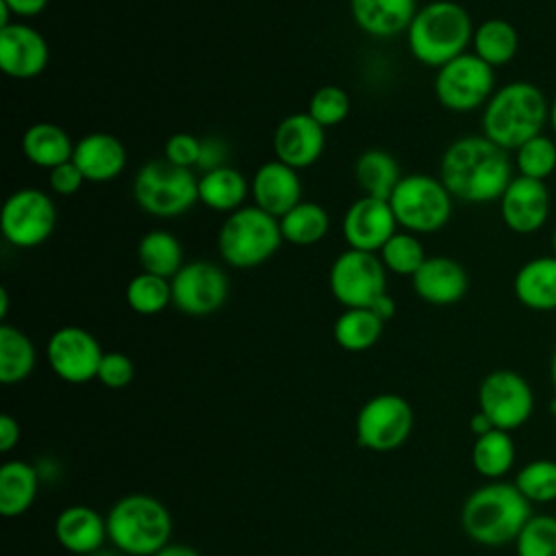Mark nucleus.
<instances>
[{
  "label": "nucleus",
  "instance_id": "nucleus-1",
  "mask_svg": "<svg viewBox=\"0 0 556 556\" xmlns=\"http://www.w3.org/2000/svg\"><path fill=\"white\" fill-rule=\"evenodd\" d=\"M439 178L454 200L465 204L497 202L515 178L510 152L484 135H467L452 141L439 165Z\"/></svg>",
  "mask_w": 556,
  "mask_h": 556
},
{
  "label": "nucleus",
  "instance_id": "nucleus-2",
  "mask_svg": "<svg viewBox=\"0 0 556 556\" xmlns=\"http://www.w3.org/2000/svg\"><path fill=\"white\" fill-rule=\"evenodd\" d=\"M549 124V100L530 80H513L493 91L482 106V135L500 148L515 152L528 139L545 132Z\"/></svg>",
  "mask_w": 556,
  "mask_h": 556
},
{
  "label": "nucleus",
  "instance_id": "nucleus-3",
  "mask_svg": "<svg viewBox=\"0 0 556 556\" xmlns=\"http://www.w3.org/2000/svg\"><path fill=\"white\" fill-rule=\"evenodd\" d=\"M532 517V504L513 482L491 480L467 495L460 506V528L478 545L502 547L515 543Z\"/></svg>",
  "mask_w": 556,
  "mask_h": 556
},
{
  "label": "nucleus",
  "instance_id": "nucleus-4",
  "mask_svg": "<svg viewBox=\"0 0 556 556\" xmlns=\"http://www.w3.org/2000/svg\"><path fill=\"white\" fill-rule=\"evenodd\" d=\"M473 22L469 11L452 0H434L415 13L406 43L415 61L428 67H441L467 52L473 37Z\"/></svg>",
  "mask_w": 556,
  "mask_h": 556
},
{
  "label": "nucleus",
  "instance_id": "nucleus-5",
  "mask_svg": "<svg viewBox=\"0 0 556 556\" xmlns=\"http://www.w3.org/2000/svg\"><path fill=\"white\" fill-rule=\"evenodd\" d=\"M172 530L167 506L146 493L124 495L106 513L109 541L124 556H154L169 543Z\"/></svg>",
  "mask_w": 556,
  "mask_h": 556
},
{
  "label": "nucleus",
  "instance_id": "nucleus-6",
  "mask_svg": "<svg viewBox=\"0 0 556 556\" xmlns=\"http://www.w3.org/2000/svg\"><path fill=\"white\" fill-rule=\"evenodd\" d=\"M280 222L258 206H241L230 213L217 235V250L226 265L252 269L269 261L282 243Z\"/></svg>",
  "mask_w": 556,
  "mask_h": 556
},
{
  "label": "nucleus",
  "instance_id": "nucleus-7",
  "mask_svg": "<svg viewBox=\"0 0 556 556\" xmlns=\"http://www.w3.org/2000/svg\"><path fill=\"white\" fill-rule=\"evenodd\" d=\"M132 198L141 211L154 217H178L198 200V178L191 167H180L167 159L141 165L132 182Z\"/></svg>",
  "mask_w": 556,
  "mask_h": 556
},
{
  "label": "nucleus",
  "instance_id": "nucleus-8",
  "mask_svg": "<svg viewBox=\"0 0 556 556\" xmlns=\"http://www.w3.org/2000/svg\"><path fill=\"white\" fill-rule=\"evenodd\" d=\"M452 202L454 198L441 178L428 174L402 176L389 198L397 226L413 235L441 230L452 217Z\"/></svg>",
  "mask_w": 556,
  "mask_h": 556
},
{
  "label": "nucleus",
  "instance_id": "nucleus-9",
  "mask_svg": "<svg viewBox=\"0 0 556 556\" xmlns=\"http://www.w3.org/2000/svg\"><path fill=\"white\" fill-rule=\"evenodd\" d=\"M495 91V70L473 52H463L441 65L434 76V96L452 113H469L489 102Z\"/></svg>",
  "mask_w": 556,
  "mask_h": 556
},
{
  "label": "nucleus",
  "instance_id": "nucleus-10",
  "mask_svg": "<svg viewBox=\"0 0 556 556\" xmlns=\"http://www.w3.org/2000/svg\"><path fill=\"white\" fill-rule=\"evenodd\" d=\"M415 415L406 397L397 393H378L369 397L354 424L356 441L371 452H393L413 432Z\"/></svg>",
  "mask_w": 556,
  "mask_h": 556
},
{
  "label": "nucleus",
  "instance_id": "nucleus-11",
  "mask_svg": "<svg viewBox=\"0 0 556 556\" xmlns=\"http://www.w3.org/2000/svg\"><path fill=\"white\" fill-rule=\"evenodd\" d=\"M384 271L378 254L348 248L330 267V293L345 308H369L382 293H387Z\"/></svg>",
  "mask_w": 556,
  "mask_h": 556
},
{
  "label": "nucleus",
  "instance_id": "nucleus-12",
  "mask_svg": "<svg viewBox=\"0 0 556 556\" xmlns=\"http://www.w3.org/2000/svg\"><path fill=\"white\" fill-rule=\"evenodd\" d=\"M478 410L500 430L513 432L526 426L534 413V391L515 369H493L478 387Z\"/></svg>",
  "mask_w": 556,
  "mask_h": 556
},
{
  "label": "nucleus",
  "instance_id": "nucleus-13",
  "mask_svg": "<svg viewBox=\"0 0 556 556\" xmlns=\"http://www.w3.org/2000/svg\"><path fill=\"white\" fill-rule=\"evenodd\" d=\"M56 226V206L41 189H17L13 191L0 213L2 237L15 248L41 245Z\"/></svg>",
  "mask_w": 556,
  "mask_h": 556
},
{
  "label": "nucleus",
  "instance_id": "nucleus-14",
  "mask_svg": "<svg viewBox=\"0 0 556 556\" xmlns=\"http://www.w3.org/2000/svg\"><path fill=\"white\" fill-rule=\"evenodd\" d=\"M172 282V304L191 317H204L219 311L228 300L226 271L208 261L185 263Z\"/></svg>",
  "mask_w": 556,
  "mask_h": 556
},
{
  "label": "nucleus",
  "instance_id": "nucleus-15",
  "mask_svg": "<svg viewBox=\"0 0 556 556\" xmlns=\"http://www.w3.org/2000/svg\"><path fill=\"white\" fill-rule=\"evenodd\" d=\"M104 352L98 339L80 326H63L52 332L46 345L50 369L70 384H83L98 376Z\"/></svg>",
  "mask_w": 556,
  "mask_h": 556
},
{
  "label": "nucleus",
  "instance_id": "nucleus-16",
  "mask_svg": "<svg viewBox=\"0 0 556 556\" xmlns=\"http://www.w3.org/2000/svg\"><path fill=\"white\" fill-rule=\"evenodd\" d=\"M497 204L500 217L510 232L534 235L547 224L552 213V193L547 182L515 174Z\"/></svg>",
  "mask_w": 556,
  "mask_h": 556
},
{
  "label": "nucleus",
  "instance_id": "nucleus-17",
  "mask_svg": "<svg viewBox=\"0 0 556 556\" xmlns=\"http://www.w3.org/2000/svg\"><path fill=\"white\" fill-rule=\"evenodd\" d=\"M397 222L389 200L363 195L354 200L341 222V232L352 250L380 252L382 245L397 232Z\"/></svg>",
  "mask_w": 556,
  "mask_h": 556
},
{
  "label": "nucleus",
  "instance_id": "nucleus-18",
  "mask_svg": "<svg viewBox=\"0 0 556 556\" xmlns=\"http://www.w3.org/2000/svg\"><path fill=\"white\" fill-rule=\"evenodd\" d=\"M271 146L280 163L304 169L321 156L326 130L308 113H291L276 126Z\"/></svg>",
  "mask_w": 556,
  "mask_h": 556
},
{
  "label": "nucleus",
  "instance_id": "nucleus-19",
  "mask_svg": "<svg viewBox=\"0 0 556 556\" xmlns=\"http://www.w3.org/2000/svg\"><path fill=\"white\" fill-rule=\"evenodd\" d=\"M50 59L48 43L39 30L28 24L13 22L0 28V67L11 78L39 76Z\"/></svg>",
  "mask_w": 556,
  "mask_h": 556
},
{
  "label": "nucleus",
  "instance_id": "nucleus-20",
  "mask_svg": "<svg viewBox=\"0 0 556 556\" xmlns=\"http://www.w3.org/2000/svg\"><path fill=\"white\" fill-rule=\"evenodd\" d=\"M250 193L254 206L280 219L302 202V182L298 169L280 163L278 159L267 161L254 172L250 180Z\"/></svg>",
  "mask_w": 556,
  "mask_h": 556
},
{
  "label": "nucleus",
  "instance_id": "nucleus-21",
  "mask_svg": "<svg viewBox=\"0 0 556 556\" xmlns=\"http://www.w3.org/2000/svg\"><path fill=\"white\" fill-rule=\"evenodd\" d=\"M410 280L413 291L434 306H452L460 302L469 289L465 267L450 256H428Z\"/></svg>",
  "mask_w": 556,
  "mask_h": 556
},
{
  "label": "nucleus",
  "instance_id": "nucleus-22",
  "mask_svg": "<svg viewBox=\"0 0 556 556\" xmlns=\"http://www.w3.org/2000/svg\"><path fill=\"white\" fill-rule=\"evenodd\" d=\"M54 536L65 552L89 556L109 541L106 517L87 504H72L56 515Z\"/></svg>",
  "mask_w": 556,
  "mask_h": 556
},
{
  "label": "nucleus",
  "instance_id": "nucleus-23",
  "mask_svg": "<svg viewBox=\"0 0 556 556\" xmlns=\"http://www.w3.org/2000/svg\"><path fill=\"white\" fill-rule=\"evenodd\" d=\"M72 161L89 182H109L126 167L124 143L109 132H89L76 141Z\"/></svg>",
  "mask_w": 556,
  "mask_h": 556
},
{
  "label": "nucleus",
  "instance_id": "nucleus-24",
  "mask_svg": "<svg viewBox=\"0 0 556 556\" xmlns=\"http://www.w3.org/2000/svg\"><path fill=\"white\" fill-rule=\"evenodd\" d=\"M513 293L528 311H556V254H541L526 261L513 276Z\"/></svg>",
  "mask_w": 556,
  "mask_h": 556
},
{
  "label": "nucleus",
  "instance_id": "nucleus-25",
  "mask_svg": "<svg viewBox=\"0 0 556 556\" xmlns=\"http://www.w3.org/2000/svg\"><path fill=\"white\" fill-rule=\"evenodd\" d=\"M354 24L371 37H395L406 33L415 13L417 0H350Z\"/></svg>",
  "mask_w": 556,
  "mask_h": 556
},
{
  "label": "nucleus",
  "instance_id": "nucleus-26",
  "mask_svg": "<svg viewBox=\"0 0 556 556\" xmlns=\"http://www.w3.org/2000/svg\"><path fill=\"white\" fill-rule=\"evenodd\" d=\"M76 143L72 137L56 124L50 122H37L24 130L22 137V152L24 156L37 165L52 169L61 163L72 161Z\"/></svg>",
  "mask_w": 556,
  "mask_h": 556
},
{
  "label": "nucleus",
  "instance_id": "nucleus-27",
  "mask_svg": "<svg viewBox=\"0 0 556 556\" xmlns=\"http://www.w3.org/2000/svg\"><path fill=\"white\" fill-rule=\"evenodd\" d=\"M250 193V182L245 176L230 165L204 172L198 178V200L219 213H235L243 206V200Z\"/></svg>",
  "mask_w": 556,
  "mask_h": 556
},
{
  "label": "nucleus",
  "instance_id": "nucleus-28",
  "mask_svg": "<svg viewBox=\"0 0 556 556\" xmlns=\"http://www.w3.org/2000/svg\"><path fill=\"white\" fill-rule=\"evenodd\" d=\"M39 471L20 458L7 460L0 467V513L2 517L24 515L37 497Z\"/></svg>",
  "mask_w": 556,
  "mask_h": 556
},
{
  "label": "nucleus",
  "instance_id": "nucleus-29",
  "mask_svg": "<svg viewBox=\"0 0 556 556\" xmlns=\"http://www.w3.org/2000/svg\"><path fill=\"white\" fill-rule=\"evenodd\" d=\"M473 54L489 63L493 70L508 65L519 52L517 28L502 17H489L473 28L471 37Z\"/></svg>",
  "mask_w": 556,
  "mask_h": 556
},
{
  "label": "nucleus",
  "instance_id": "nucleus-30",
  "mask_svg": "<svg viewBox=\"0 0 556 556\" xmlns=\"http://www.w3.org/2000/svg\"><path fill=\"white\" fill-rule=\"evenodd\" d=\"M354 178L363 195L389 200L393 189L402 180V174L397 161L389 152L380 148H369L358 154L354 165Z\"/></svg>",
  "mask_w": 556,
  "mask_h": 556
},
{
  "label": "nucleus",
  "instance_id": "nucleus-31",
  "mask_svg": "<svg viewBox=\"0 0 556 556\" xmlns=\"http://www.w3.org/2000/svg\"><path fill=\"white\" fill-rule=\"evenodd\" d=\"M517 445L510 432L493 428L491 432L476 437L471 445V465L473 469L491 480H502L515 465Z\"/></svg>",
  "mask_w": 556,
  "mask_h": 556
},
{
  "label": "nucleus",
  "instance_id": "nucleus-32",
  "mask_svg": "<svg viewBox=\"0 0 556 556\" xmlns=\"http://www.w3.org/2000/svg\"><path fill=\"white\" fill-rule=\"evenodd\" d=\"M37 365L35 343L20 328L0 326V380L2 384L24 382Z\"/></svg>",
  "mask_w": 556,
  "mask_h": 556
},
{
  "label": "nucleus",
  "instance_id": "nucleus-33",
  "mask_svg": "<svg viewBox=\"0 0 556 556\" xmlns=\"http://www.w3.org/2000/svg\"><path fill=\"white\" fill-rule=\"evenodd\" d=\"M137 261L143 271L172 280L182 267V245L167 230H150L139 239Z\"/></svg>",
  "mask_w": 556,
  "mask_h": 556
},
{
  "label": "nucleus",
  "instance_id": "nucleus-34",
  "mask_svg": "<svg viewBox=\"0 0 556 556\" xmlns=\"http://www.w3.org/2000/svg\"><path fill=\"white\" fill-rule=\"evenodd\" d=\"M384 321L369 308H345L332 328V337L345 352H365L382 337Z\"/></svg>",
  "mask_w": 556,
  "mask_h": 556
},
{
  "label": "nucleus",
  "instance_id": "nucleus-35",
  "mask_svg": "<svg viewBox=\"0 0 556 556\" xmlns=\"http://www.w3.org/2000/svg\"><path fill=\"white\" fill-rule=\"evenodd\" d=\"M282 239L293 245H313L328 235L330 217L317 202H300L280 219Z\"/></svg>",
  "mask_w": 556,
  "mask_h": 556
},
{
  "label": "nucleus",
  "instance_id": "nucleus-36",
  "mask_svg": "<svg viewBox=\"0 0 556 556\" xmlns=\"http://www.w3.org/2000/svg\"><path fill=\"white\" fill-rule=\"evenodd\" d=\"M513 165L517 176L534 178V180H547L552 174H556V141L554 137L541 132L526 143H521L513 152Z\"/></svg>",
  "mask_w": 556,
  "mask_h": 556
},
{
  "label": "nucleus",
  "instance_id": "nucleus-37",
  "mask_svg": "<svg viewBox=\"0 0 556 556\" xmlns=\"http://www.w3.org/2000/svg\"><path fill=\"white\" fill-rule=\"evenodd\" d=\"M126 302L139 315H156L172 304V282L154 274L139 271L126 287Z\"/></svg>",
  "mask_w": 556,
  "mask_h": 556
},
{
  "label": "nucleus",
  "instance_id": "nucleus-38",
  "mask_svg": "<svg viewBox=\"0 0 556 556\" xmlns=\"http://www.w3.org/2000/svg\"><path fill=\"white\" fill-rule=\"evenodd\" d=\"M513 484L530 504L556 502V460L534 458L526 463L515 473Z\"/></svg>",
  "mask_w": 556,
  "mask_h": 556
},
{
  "label": "nucleus",
  "instance_id": "nucleus-39",
  "mask_svg": "<svg viewBox=\"0 0 556 556\" xmlns=\"http://www.w3.org/2000/svg\"><path fill=\"white\" fill-rule=\"evenodd\" d=\"M428 256L421 241L413 232H395L380 250V261L387 271L397 276H415Z\"/></svg>",
  "mask_w": 556,
  "mask_h": 556
},
{
  "label": "nucleus",
  "instance_id": "nucleus-40",
  "mask_svg": "<svg viewBox=\"0 0 556 556\" xmlns=\"http://www.w3.org/2000/svg\"><path fill=\"white\" fill-rule=\"evenodd\" d=\"M517 556H556V517L532 515L515 539Z\"/></svg>",
  "mask_w": 556,
  "mask_h": 556
},
{
  "label": "nucleus",
  "instance_id": "nucleus-41",
  "mask_svg": "<svg viewBox=\"0 0 556 556\" xmlns=\"http://www.w3.org/2000/svg\"><path fill=\"white\" fill-rule=\"evenodd\" d=\"M306 113L324 128L337 126L350 113V96L337 85H324L313 93Z\"/></svg>",
  "mask_w": 556,
  "mask_h": 556
},
{
  "label": "nucleus",
  "instance_id": "nucleus-42",
  "mask_svg": "<svg viewBox=\"0 0 556 556\" xmlns=\"http://www.w3.org/2000/svg\"><path fill=\"white\" fill-rule=\"evenodd\" d=\"M106 389H124L135 378V365L132 361L122 352H104L98 376H96Z\"/></svg>",
  "mask_w": 556,
  "mask_h": 556
},
{
  "label": "nucleus",
  "instance_id": "nucleus-43",
  "mask_svg": "<svg viewBox=\"0 0 556 556\" xmlns=\"http://www.w3.org/2000/svg\"><path fill=\"white\" fill-rule=\"evenodd\" d=\"M200 146H202V139H198L189 132H176L165 143V159L180 167L198 165Z\"/></svg>",
  "mask_w": 556,
  "mask_h": 556
},
{
  "label": "nucleus",
  "instance_id": "nucleus-44",
  "mask_svg": "<svg viewBox=\"0 0 556 556\" xmlns=\"http://www.w3.org/2000/svg\"><path fill=\"white\" fill-rule=\"evenodd\" d=\"M48 182H50V189L54 193L72 195V193H76L83 187L85 176H83V172L78 169V165L74 161H67V163H61V165L50 169Z\"/></svg>",
  "mask_w": 556,
  "mask_h": 556
},
{
  "label": "nucleus",
  "instance_id": "nucleus-45",
  "mask_svg": "<svg viewBox=\"0 0 556 556\" xmlns=\"http://www.w3.org/2000/svg\"><path fill=\"white\" fill-rule=\"evenodd\" d=\"M226 161H228V146H226V141H222L219 137L202 139L200 159H198V167L202 172L217 169V167L226 165Z\"/></svg>",
  "mask_w": 556,
  "mask_h": 556
},
{
  "label": "nucleus",
  "instance_id": "nucleus-46",
  "mask_svg": "<svg viewBox=\"0 0 556 556\" xmlns=\"http://www.w3.org/2000/svg\"><path fill=\"white\" fill-rule=\"evenodd\" d=\"M20 437H22V430L17 419L9 413H2L0 415V450L11 452L20 443Z\"/></svg>",
  "mask_w": 556,
  "mask_h": 556
},
{
  "label": "nucleus",
  "instance_id": "nucleus-47",
  "mask_svg": "<svg viewBox=\"0 0 556 556\" xmlns=\"http://www.w3.org/2000/svg\"><path fill=\"white\" fill-rule=\"evenodd\" d=\"M2 2L13 11V15L33 17V15H39L50 0H2Z\"/></svg>",
  "mask_w": 556,
  "mask_h": 556
},
{
  "label": "nucleus",
  "instance_id": "nucleus-48",
  "mask_svg": "<svg viewBox=\"0 0 556 556\" xmlns=\"http://www.w3.org/2000/svg\"><path fill=\"white\" fill-rule=\"evenodd\" d=\"M369 311H374L382 321H389V319L395 315V302H393V298H391L389 293H382V295L369 306Z\"/></svg>",
  "mask_w": 556,
  "mask_h": 556
},
{
  "label": "nucleus",
  "instance_id": "nucleus-49",
  "mask_svg": "<svg viewBox=\"0 0 556 556\" xmlns=\"http://www.w3.org/2000/svg\"><path fill=\"white\" fill-rule=\"evenodd\" d=\"M495 426L491 424V419L482 413V410H476L471 417H469V430L473 437H482L486 432H491Z\"/></svg>",
  "mask_w": 556,
  "mask_h": 556
},
{
  "label": "nucleus",
  "instance_id": "nucleus-50",
  "mask_svg": "<svg viewBox=\"0 0 556 556\" xmlns=\"http://www.w3.org/2000/svg\"><path fill=\"white\" fill-rule=\"evenodd\" d=\"M154 556H200V552L193 549L191 545H185V543H167Z\"/></svg>",
  "mask_w": 556,
  "mask_h": 556
},
{
  "label": "nucleus",
  "instance_id": "nucleus-51",
  "mask_svg": "<svg viewBox=\"0 0 556 556\" xmlns=\"http://www.w3.org/2000/svg\"><path fill=\"white\" fill-rule=\"evenodd\" d=\"M7 313H9V291L7 287L0 289V319L4 321L7 319Z\"/></svg>",
  "mask_w": 556,
  "mask_h": 556
},
{
  "label": "nucleus",
  "instance_id": "nucleus-52",
  "mask_svg": "<svg viewBox=\"0 0 556 556\" xmlns=\"http://www.w3.org/2000/svg\"><path fill=\"white\" fill-rule=\"evenodd\" d=\"M549 130L554 132V137H556V96L549 100Z\"/></svg>",
  "mask_w": 556,
  "mask_h": 556
},
{
  "label": "nucleus",
  "instance_id": "nucleus-53",
  "mask_svg": "<svg viewBox=\"0 0 556 556\" xmlns=\"http://www.w3.org/2000/svg\"><path fill=\"white\" fill-rule=\"evenodd\" d=\"M549 380H552V389L556 395V350L552 352V358H549Z\"/></svg>",
  "mask_w": 556,
  "mask_h": 556
},
{
  "label": "nucleus",
  "instance_id": "nucleus-54",
  "mask_svg": "<svg viewBox=\"0 0 556 556\" xmlns=\"http://www.w3.org/2000/svg\"><path fill=\"white\" fill-rule=\"evenodd\" d=\"M89 556H124V554L117 552L115 547H113V549H104V547H102V549H98V552H93V554H89Z\"/></svg>",
  "mask_w": 556,
  "mask_h": 556
},
{
  "label": "nucleus",
  "instance_id": "nucleus-55",
  "mask_svg": "<svg viewBox=\"0 0 556 556\" xmlns=\"http://www.w3.org/2000/svg\"><path fill=\"white\" fill-rule=\"evenodd\" d=\"M549 413L556 417V395L552 397V402H549Z\"/></svg>",
  "mask_w": 556,
  "mask_h": 556
},
{
  "label": "nucleus",
  "instance_id": "nucleus-56",
  "mask_svg": "<svg viewBox=\"0 0 556 556\" xmlns=\"http://www.w3.org/2000/svg\"><path fill=\"white\" fill-rule=\"evenodd\" d=\"M552 254H556V228L552 232Z\"/></svg>",
  "mask_w": 556,
  "mask_h": 556
}]
</instances>
